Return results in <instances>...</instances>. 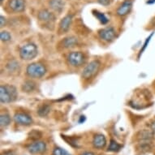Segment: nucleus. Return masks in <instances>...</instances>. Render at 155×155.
Segmentation results:
<instances>
[{
  "label": "nucleus",
  "mask_w": 155,
  "mask_h": 155,
  "mask_svg": "<svg viewBox=\"0 0 155 155\" xmlns=\"http://www.w3.org/2000/svg\"><path fill=\"white\" fill-rule=\"evenodd\" d=\"M51 110V108L49 107L48 105H42L38 110V114L40 115V116H46L48 114V113L50 112Z\"/></svg>",
  "instance_id": "19"
},
{
  "label": "nucleus",
  "mask_w": 155,
  "mask_h": 155,
  "mask_svg": "<svg viewBox=\"0 0 155 155\" xmlns=\"http://www.w3.org/2000/svg\"><path fill=\"white\" fill-rule=\"evenodd\" d=\"M132 1H130V0L125 1L124 3H123L117 10V14L120 16H124V15H127V13L130 12V10L132 9Z\"/></svg>",
  "instance_id": "12"
},
{
  "label": "nucleus",
  "mask_w": 155,
  "mask_h": 155,
  "mask_svg": "<svg viewBox=\"0 0 155 155\" xmlns=\"http://www.w3.org/2000/svg\"><path fill=\"white\" fill-rule=\"evenodd\" d=\"M94 15H95V16L99 20L100 22L102 24H103V25H105V24H107V22H108V20H107V18L106 17V15H105L104 14L98 12H96L94 13Z\"/></svg>",
  "instance_id": "21"
},
{
  "label": "nucleus",
  "mask_w": 155,
  "mask_h": 155,
  "mask_svg": "<svg viewBox=\"0 0 155 155\" xmlns=\"http://www.w3.org/2000/svg\"><path fill=\"white\" fill-rule=\"evenodd\" d=\"M120 148H121V145H119L116 141L111 140H110V146L108 148V150L109 151H112V152H118L120 150Z\"/></svg>",
  "instance_id": "20"
},
{
  "label": "nucleus",
  "mask_w": 155,
  "mask_h": 155,
  "mask_svg": "<svg viewBox=\"0 0 155 155\" xmlns=\"http://www.w3.org/2000/svg\"><path fill=\"white\" fill-rule=\"evenodd\" d=\"M9 7L15 12H21L25 8V0H10Z\"/></svg>",
  "instance_id": "9"
},
{
  "label": "nucleus",
  "mask_w": 155,
  "mask_h": 155,
  "mask_svg": "<svg viewBox=\"0 0 155 155\" xmlns=\"http://www.w3.org/2000/svg\"><path fill=\"white\" fill-rule=\"evenodd\" d=\"M99 3H101L102 5L104 6H107L110 4V0H97Z\"/></svg>",
  "instance_id": "25"
},
{
  "label": "nucleus",
  "mask_w": 155,
  "mask_h": 155,
  "mask_svg": "<svg viewBox=\"0 0 155 155\" xmlns=\"http://www.w3.org/2000/svg\"><path fill=\"white\" fill-rule=\"evenodd\" d=\"M93 144H94V147L97 149H102L105 147V145L107 144L106 137L102 134L96 135L93 140Z\"/></svg>",
  "instance_id": "13"
},
{
  "label": "nucleus",
  "mask_w": 155,
  "mask_h": 155,
  "mask_svg": "<svg viewBox=\"0 0 155 155\" xmlns=\"http://www.w3.org/2000/svg\"><path fill=\"white\" fill-rule=\"evenodd\" d=\"M35 83L32 81H27L22 85V90L24 92H26V93L32 92L33 89H35Z\"/></svg>",
  "instance_id": "17"
},
{
  "label": "nucleus",
  "mask_w": 155,
  "mask_h": 155,
  "mask_svg": "<svg viewBox=\"0 0 155 155\" xmlns=\"http://www.w3.org/2000/svg\"><path fill=\"white\" fill-rule=\"evenodd\" d=\"M38 47L33 43L25 44L20 51V56L24 60H32L38 55Z\"/></svg>",
  "instance_id": "2"
},
{
  "label": "nucleus",
  "mask_w": 155,
  "mask_h": 155,
  "mask_svg": "<svg viewBox=\"0 0 155 155\" xmlns=\"http://www.w3.org/2000/svg\"><path fill=\"white\" fill-rule=\"evenodd\" d=\"M46 68L41 64H38V63L29 64L26 69L27 75L33 78H41L46 74Z\"/></svg>",
  "instance_id": "3"
},
{
  "label": "nucleus",
  "mask_w": 155,
  "mask_h": 155,
  "mask_svg": "<svg viewBox=\"0 0 155 155\" xmlns=\"http://www.w3.org/2000/svg\"><path fill=\"white\" fill-rule=\"evenodd\" d=\"M68 60L71 66L80 67L84 64L85 57H84V54L80 51H73L68 54Z\"/></svg>",
  "instance_id": "5"
},
{
  "label": "nucleus",
  "mask_w": 155,
  "mask_h": 155,
  "mask_svg": "<svg viewBox=\"0 0 155 155\" xmlns=\"http://www.w3.org/2000/svg\"><path fill=\"white\" fill-rule=\"evenodd\" d=\"M98 34L100 38L107 41H112L115 38V31L112 27L102 28L99 31Z\"/></svg>",
  "instance_id": "6"
},
{
  "label": "nucleus",
  "mask_w": 155,
  "mask_h": 155,
  "mask_svg": "<svg viewBox=\"0 0 155 155\" xmlns=\"http://www.w3.org/2000/svg\"><path fill=\"white\" fill-rule=\"evenodd\" d=\"M14 120L15 123H17L18 124L21 125H30L33 122L32 118L27 114L25 113H16L14 115Z\"/></svg>",
  "instance_id": "7"
},
{
  "label": "nucleus",
  "mask_w": 155,
  "mask_h": 155,
  "mask_svg": "<svg viewBox=\"0 0 155 155\" xmlns=\"http://www.w3.org/2000/svg\"><path fill=\"white\" fill-rule=\"evenodd\" d=\"M17 97L16 89L11 85H1L0 87V101L2 103H9L15 100Z\"/></svg>",
  "instance_id": "1"
},
{
  "label": "nucleus",
  "mask_w": 155,
  "mask_h": 155,
  "mask_svg": "<svg viewBox=\"0 0 155 155\" xmlns=\"http://www.w3.org/2000/svg\"><path fill=\"white\" fill-rule=\"evenodd\" d=\"M150 127H151V130H152L153 132L155 133V120H153L152 124H150Z\"/></svg>",
  "instance_id": "27"
},
{
  "label": "nucleus",
  "mask_w": 155,
  "mask_h": 155,
  "mask_svg": "<svg viewBox=\"0 0 155 155\" xmlns=\"http://www.w3.org/2000/svg\"><path fill=\"white\" fill-rule=\"evenodd\" d=\"M81 155H94V153H93L91 152H84Z\"/></svg>",
  "instance_id": "28"
},
{
  "label": "nucleus",
  "mask_w": 155,
  "mask_h": 155,
  "mask_svg": "<svg viewBox=\"0 0 155 155\" xmlns=\"http://www.w3.org/2000/svg\"><path fill=\"white\" fill-rule=\"evenodd\" d=\"M50 6L54 11L57 12H61L64 10V3L62 0H51L50 1Z\"/></svg>",
  "instance_id": "15"
},
{
  "label": "nucleus",
  "mask_w": 155,
  "mask_h": 155,
  "mask_svg": "<svg viewBox=\"0 0 155 155\" xmlns=\"http://www.w3.org/2000/svg\"><path fill=\"white\" fill-rule=\"evenodd\" d=\"M17 67L18 64L15 61H12L8 64V68L9 69L10 71H14V70H15V69L17 68Z\"/></svg>",
  "instance_id": "24"
},
{
  "label": "nucleus",
  "mask_w": 155,
  "mask_h": 155,
  "mask_svg": "<svg viewBox=\"0 0 155 155\" xmlns=\"http://www.w3.org/2000/svg\"><path fill=\"white\" fill-rule=\"evenodd\" d=\"M153 133H154V132H153L152 130L144 129L142 130V131H140V132H138L137 138L140 140L147 141V140H151V139L153 137Z\"/></svg>",
  "instance_id": "14"
},
{
  "label": "nucleus",
  "mask_w": 155,
  "mask_h": 155,
  "mask_svg": "<svg viewBox=\"0 0 155 155\" xmlns=\"http://www.w3.org/2000/svg\"><path fill=\"white\" fill-rule=\"evenodd\" d=\"M62 43L64 48H71L77 44V39L75 37H68V38H64Z\"/></svg>",
  "instance_id": "16"
},
{
  "label": "nucleus",
  "mask_w": 155,
  "mask_h": 155,
  "mask_svg": "<svg viewBox=\"0 0 155 155\" xmlns=\"http://www.w3.org/2000/svg\"><path fill=\"white\" fill-rule=\"evenodd\" d=\"M71 23V15H68L63 18L60 24H59V31L61 33H67L68 31Z\"/></svg>",
  "instance_id": "11"
},
{
  "label": "nucleus",
  "mask_w": 155,
  "mask_h": 155,
  "mask_svg": "<svg viewBox=\"0 0 155 155\" xmlns=\"http://www.w3.org/2000/svg\"><path fill=\"white\" fill-rule=\"evenodd\" d=\"M38 17L39 21H42V22H45V23L52 22V21H54V19H55L53 13L50 12L47 10L41 11L40 12L38 13Z\"/></svg>",
  "instance_id": "10"
},
{
  "label": "nucleus",
  "mask_w": 155,
  "mask_h": 155,
  "mask_svg": "<svg viewBox=\"0 0 155 155\" xmlns=\"http://www.w3.org/2000/svg\"><path fill=\"white\" fill-rule=\"evenodd\" d=\"M46 149V143L42 142V141H37V142L33 143L32 145L28 146V150L29 153L36 154V153H43Z\"/></svg>",
  "instance_id": "8"
},
{
  "label": "nucleus",
  "mask_w": 155,
  "mask_h": 155,
  "mask_svg": "<svg viewBox=\"0 0 155 155\" xmlns=\"http://www.w3.org/2000/svg\"><path fill=\"white\" fill-rule=\"evenodd\" d=\"M11 123V118L9 114H2L0 117V124L1 127H7L8 125Z\"/></svg>",
  "instance_id": "18"
},
{
  "label": "nucleus",
  "mask_w": 155,
  "mask_h": 155,
  "mask_svg": "<svg viewBox=\"0 0 155 155\" xmlns=\"http://www.w3.org/2000/svg\"><path fill=\"white\" fill-rule=\"evenodd\" d=\"M100 68V62L98 60H94L90 62L85 68H84L82 77L84 79H89L95 75L98 71Z\"/></svg>",
  "instance_id": "4"
},
{
  "label": "nucleus",
  "mask_w": 155,
  "mask_h": 155,
  "mask_svg": "<svg viewBox=\"0 0 155 155\" xmlns=\"http://www.w3.org/2000/svg\"><path fill=\"white\" fill-rule=\"evenodd\" d=\"M6 19L3 17V15H1V27H3V25H5Z\"/></svg>",
  "instance_id": "26"
},
{
  "label": "nucleus",
  "mask_w": 155,
  "mask_h": 155,
  "mask_svg": "<svg viewBox=\"0 0 155 155\" xmlns=\"http://www.w3.org/2000/svg\"><path fill=\"white\" fill-rule=\"evenodd\" d=\"M53 155H71L70 153H68L67 150L62 149V148L57 147L54 150Z\"/></svg>",
  "instance_id": "22"
},
{
  "label": "nucleus",
  "mask_w": 155,
  "mask_h": 155,
  "mask_svg": "<svg viewBox=\"0 0 155 155\" xmlns=\"http://www.w3.org/2000/svg\"><path fill=\"white\" fill-rule=\"evenodd\" d=\"M0 38L2 41H9L11 40V34L7 31H2L0 33Z\"/></svg>",
  "instance_id": "23"
}]
</instances>
